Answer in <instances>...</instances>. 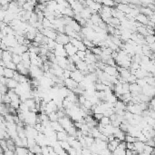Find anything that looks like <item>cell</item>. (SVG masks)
<instances>
[{
    "label": "cell",
    "mask_w": 155,
    "mask_h": 155,
    "mask_svg": "<svg viewBox=\"0 0 155 155\" xmlns=\"http://www.w3.org/2000/svg\"><path fill=\"white\" fill-rule=\"evenodd\" d=\"M70 78L73 79L74 82L79 84V83H81L84 81V74L78 71V70H74L73 72H71V74H70Z\"/></svg>",
    "instance_id": "obj_1"
},
{
    "label": "cell",
    "mask_w": 155,
    "mask_h": 155,
    "mask_svg": "<svg viewBox=\"0 0 155 155\" xmlns=\"http://www.w3.org/2000/svg\"><path fill=\"white\" fill-rule=\"evenodd\" d=\"M103 73L108 74V75L111 76H114V77H118L119 76V72L117 70V67L115 66H110V65H106V67L104 68Z\"/></svg>",
    "instance_id": "obj_2"
},
{
    "label": "cell",
    "mask_w": 155,
    "mask_h": 155,
    "mask_svg": "<svg viewBox=\"0 0 155 155\" xmlns=\"http://www.w3.org/2000/svg\"><path fill=\"white\" fill-rule=\"evenodd\" d=\"M40 33H42L44 35V36H46L48 39H52V40H55L57 36V33L55 30L53 29H43Z\"/></svg>",
    "instance_id": "obj_3"
},
{
    "label": "cell",
    "mask_w": 155,
    "mask_h": 155,
    "mask_svg": "<svg viewBox=\"0 0 155 155\" xmlns=\"http://www.w3.org/2000/svg\"><path fill=\"white\" fill-rule=\"evenodd\" d=\"M54 41L56 44L65 46L66 44H68V43L70 42V38L65 34H57V36Z\"/></svg>",
    "instance_id": "obj_4"
},
{
    "label": "cell",
    "mask_w": 155,
    "mask_h": 155,
    "mask_svg": "<svg viewBox=\"0 0 155 155\" xmlns=\"http://www.w3.org/2000/svg\"><path fill=\"white\" fill-rule=\"evenodd\" d=\"M64 48H65V53L67 54V56L68 57H71L73 56V55H74L76 54V52L78 51L76 47H74L71 43L69 42L68 44H66L65 46H64Z\"/></svg>",
    "instance_id": "obj_5"
},
{
    "label": "cell",
    "mask_w": 155,
    "mask_h": 155,
    "mask_svg": "<svg viewBox=\"0 0 155 155\" xmlns=\"http://www.w3.org/2000/svg\"><path fill=\"white\" fill-rule=\"evenodd\" d=\"M64 86H65V87H66L68 90H70V91L73 92L74 89L77 88L78 84L74 82L73 79L67 78V79H65V80H64Z\"/></svg>",
    "instance_id": "obj_6"
},
{
    "label": "cell",
    "mask_w": 155,
    "mask_h": 155,
    "mask_svg": "<svg viewBox=\"0 0 155 155\" xmlns=\"http://www.w3.org/2000/svg\"><path fill=\"white\" fill-rule=\"evenodd\" d=\"M141 94L150 98H153L154 95V86H151L146 84L144 87L141 88Z\"/></svg>",
    "instance_id": "obj_7"
},
{
    "label": "cell",
    "mask_w": 155,
    "mask_h": 155,
    "mask_svg": "<svg viewBox=\"0 0 155 155\" xmlns=\"http://www.w3.org/2000/svg\"><path fill=\"white\" fill-rule=\"evenodd\" d=\"M134 20L136 22H138L140 23L141 24H142V26H144L146 27L148 23H149V19H148V16H146L145 15H142V14H139L138 16H136L135 18H134Z\"/></svg>",
    "instance_id": "obj_8"
},
{
    "label": "cell",
    "mask_w": 155,
    "mask_h": 155,
    "mask_svg": "<svg viewBox=\"0 0 155 155\" xmlns=\"http://www.w3.org/2000/svg\"><path fill=\"white\" fill-rule=\"evenodd\" d=\"M79 15H80V16H81L84 20L87 21V20L90 19V17H91V16H92V12H91V10H90L88 7H84V8L83 9V11H82Z\"/></svg>",
    "instance_id": "obj_9"
},
{
    "label": "cell",
    "mask_w": 155,
    "mask_h": 155,
    "mask_svg": "<svg viewBox=\"0 0 155 155\" xmlns=\"http://www.w3.org/2000/svg\"><path fill=\"white\" fill-rule=\"evenodd\" d=\"M119 142H120V141L117 140V139L114 140L113 141L107 142V150H108L109 152H113L115 150V149L118 147Z\"/></svg>",
    "instance_id": "obj_10"
},
{
    "label": "cell",
    "mask_w": 155,
    "mask_h": 155,
    "mask_svg": "<svg viewBox=\"0 0 155 155\" xmlns=\"http://www.w3.org/2000/svg\"><path fill=\"white\" fill-rule=\"evenodd\" d=\"M129 92H131V94H134V92H137V94H141V88L136 83L130 84H129Z\"/></svg>",
    "instance_id": "obj_11"
},
{
    "label": "cell",
    "mask_w": 155,
    "mask_h": 155,
    "mask_svg": "<svg viewBox=\"0 0 155 155\" xmlns=\"http://www.w3.org/2000/svg\"><path fill=\"white\" fill-rule=\"evenodd\" d=\"M133 145H134V151L139 154V153H141V152H143V149H144L145 143H144V142H141V141H135V142H134Z\"/></svg>",
    "instance_id": "obj_12"
},
{
    "label": "cell",
    "mask_w": 155,
    "mask_h": 155,
    "mask_svg": "<svg viewBox=\"0 0 155 155\" xmlns=\"http://www.w3.org/2000/svg\"><path fill=\"white\" fill-rule=\"evenodd\" d=\"M90 21L92 22V24H95V26H98L99 24L103 22L100 15H99L98 13H97V14H94V15H92L91 17H90Z\"/></svg>",
    "instance_id": "obj_13"
},
{
    "label": "cell",
    "mask_w": 155,
    "mask_h": 155,
    "mask_svg": "<svg viewBox=\"0 0 155 155\" xmlns=\"http://www.w3.org/2000/svg\"><path fill=\"white\" fill-rule=\"evenodd\" d=\"M50 126L55 133H60V132H64L65 131V130L63 129V127L61 126V124L58 122H50Z\"/></svg>",
    "instance_id": "obj_14"
},
{
    "label": "cell",
    "mask_w": 155,
    "mask_h": 155,
    "mask_svg": "<svg viewBox=\"0 0 155 155\" xmlns=\"http://www.w3.org/2000/svg\"><path fill=\"white\" fill-rule=\"evenodd\" d=\"M67 138H68V134L66 133L65 131L56 133V140L58 141H65L67 140Z\"/></svg>",
    "instance_id": "obj_15"
},
{
    "label": "cell",
    "mask_w": 155,
    "mask_h": 155,
    "mask_svg": "<svg viewBox=\"0 0 155 155\" xmlns=\"http://www.w3.org/2000/svg\"><path fill=\"white\" fill-rule=\"evenodd\" d=\"M7 86L10 89L16 88L17 85H18L17 82L16 81V80H14V79H7Z\"/></svg>",
    "instance_id": "obj_16"
},
{
    "label": "cell",
    "mask_w": 155,
    "mask_h": 155,
    "mask_svg": "<svg viewBox=\"0 0 155 155\" xmlns=\"http://www.w3.org/2000/svg\"><path fill=\"white\" fill-rule=\"evenodd\" d=\"M102 5L103 7H110V8H114L116 7V2H114V1H103V2H99Z\"/></svg>",
    "instance_id": "obj_17"
},
{
    "label": "cell",
    "mask_w": 155,
    "mask_h": 155,
    "mask_svg": "<svg viewBox=\"0 0 155 155\" xmlns=\"http://www.w3.org/2000/svg\"><path fill=\"white\" fill-rule=\"evenodd\" d=\"M106 87H108V86H105L103 84L98 82V83H94V89L95 91H100V92H103L105 89H106Z\"/></svg>",
    "instance_id": "obj_18"
},
{
    "label": "cell",
    "mask_w": 155,
    "mask_h": 155,
    "mask_svg": "<svg viewBox=\"0 0 155 155\" xmlns=\"http://www.w3.org/2000/svg\"><path fill=\"white\" fill-rule=\"evenodd\" d=\"M14 73H15V71L11 70V69H8V68H5V69H4V75L7 78H8V79L13 78Z\"/></svg>",
    "instance_id": "obj_19"
},
{
    "label": "cell",
    "mask_w": 155,
    "mask_h": 155,
    "mask_svg": "<svg viewBox=\"0 0 155 155\" xmlns=\"http://www.w3.org/2000/svg\"><path fill=\"white\" fill-rule=\"evenodd\" d=\"M99 123H100V124H101V125H103V126H106V125L111 124V120H110L109 117L103 116V118L100 120V122H99Z\"/></svg>",
    "instance_id": "obj_20"
},
{
    "label": "cell",
    "mask_w": 155,
    "mask_h": 155,
    "mask_svg": "<svg viewBox=\"0 0 155 155\" xmlns=\"http://www.w3.org/2000/svg\"><path fill=\"white\" fill-rule=\"evenodd\" d=\"M47 116H48L49 121H50L51 122H57V121H58V116H57V114H56V111H53V113L47 114Z\"/></svg>",
    "instance_id": "obj_21"
},
{
    "label": "cell",
    "mask_w": 155,
    "mask_h": 155,
    "mask_svg": "<svg viewBox=\"0 0 155 155\" xmlns=\"http://www.w3.org/2000/svg\"><path fill=\"white\" fill-rule=\"evenodd\" d=\"M144 40L146 42V45H152V44H154L155 37H154V35H147L144 37Z\"/></svg>",
    "instance_id": "obj_22"
},
{
    "label": "cell",
    "mask_w": 155,
    "mask_h": 155,
    "mask_svg": "<svg viewBox=\"0 0 155 155\" xmlns=\"http://www.w3.org/2000/svg\"><path fill=\"white\" fill-rule=\"evenodd\" d=\"M124 141L126 142V143H134L135 141H137V139L134 138V137H133V136H131V135L126 134Z\"/></svg>",
    "instance_id": "obj_23"
},
{
    "label": "cell",
    "mask_w": 155,
    "mask_h": 155,
    "mask_svg": "<svg viewBox=\"0 0 155 155\" xmlns=\"http://www.w3.org/2000/svg\"><path fill=\"white\" fill-rule=\"evenodd\" d=\"M125 152L126 150H123V149L117 147L111 153H113V155H125Z\"/></svg>",
    "instance_id": "obj_24"
},
{
    "label": "cell",
    "mask_w": 155,
    "mask_h": 155,
    "mask_svg": "<svg viewBox=\"0 0 155 155\" xmlns=\"http://www.w3.org/2000/svg\"><path fill=\"white\" fill-rule=\"evenodd\" d=\"M77 56L79 57L80 60H84L85 56H86V54H85V51H77L76 54H75Z\"/></svg>",
    "instance_id": "obj_25"
},
{
    "label": "cell",
    "mask_w": 155,
    "mask_h": 155,
    "mask_svg": "<svg viewBox=\"0 0 155 155\" xmlns=\"http://www.w3.org/2000/svg\"><path fill=\"white\" fill-rule=\"evenodd\" d=\"M136 80H137V78L135 77V75H133V74H131L126 80V82L130 84H134L136 83Z\"/></svg>",
    "instance_id": "obj_26"
},
{
    "label": "cell",
    "mask_w": 155,
    "mask_h": 155,
    "mask_svg": "<svg viewBox=\"0 0 155 155\" xmlns=\"http://www.w3.org/2000/svg\"><path fill=\"white\" fill-rule=\"evenodd\" d=\"M114 114H115L114 109H107V110L105 111L104 113L103 114V116H105V117H110L111 115H113Z\"/></svg>",
    "instance_id": "obj_27"
},
{
    "label": "cell",
    "mask_w": 155,
    "mask_h": 155,
    "mask_svg": "<svg viewBox=\"0 0 155 155\" xmlns=\"http://www.w3.org/2000/svg\"><path fill=\"white\" fill-rule=\"evenodd\" d=\"M136 84H137L141 88L144 87V86L147 84L146 82L144 81V79H137V80H136Z\"/></svg>",
    "instance_id": "obj_28"
},
{
    "label": "cell",
    "mask_w": 155,
    "mask_h": 155,
    "mask_svg": "<svg viewBox=\"0 0 155 155\" xmlns=\"http://www.w3.org/2000/svg\"><path fill=\"white\" fill-rule=\"evenodd\" d=\"M70 74H71V72L67 69H65L64 72H63V77L64 79H67V78H70Z\"/></svg>",
    "instance_id": "obj_29"
},
{
    "label": "cell",
    "mask_w": 155,
    "mask_h": 155,
    "mask_svg": "<svg viewBox=\"0 0 155 155\" xmlns=\"http://www.w3.org/2000/svg\"><path fill=\"white\" fill-rule=\"evenodd\" d=\"M82 155H92V154L88 148H83L82 149Z\"/></svg>",
    "instance_id": "obj_30"
}]
</instances>
